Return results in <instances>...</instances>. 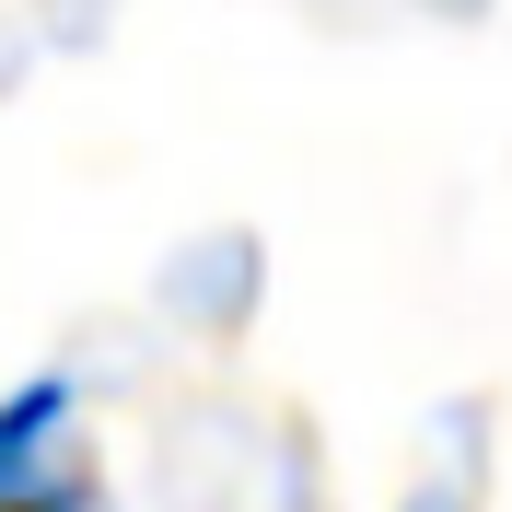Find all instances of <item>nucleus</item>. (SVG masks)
<instances>
[{
	"instance_id": "1",
	"label": "nucleus",
	"mask_w": 512,
	"mask_h": 512,
	"mask_svg": "<svg viewBox=\"0 0 512 512\" xmlns=\"http://www.w3.org/2000/svg\"><path fill=\"white\" fill-rule=\"evenodd\" d=\"M0 512H117L70 384H24L0 408Z\"/></svg>"
}]
</instances>
